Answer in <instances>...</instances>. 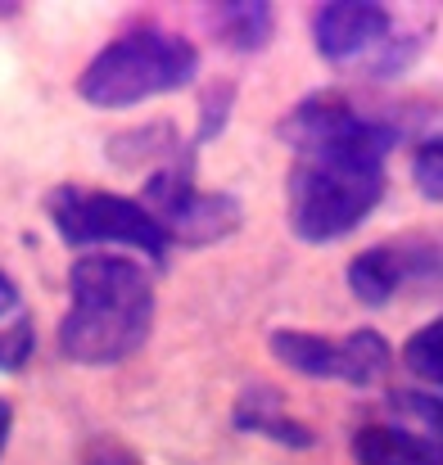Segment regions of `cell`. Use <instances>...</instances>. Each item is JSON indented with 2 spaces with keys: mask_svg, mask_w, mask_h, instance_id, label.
Here are the masks:
<instances>
[{
  "mask_svg": "<svg viewBox=\"0 0 443 465\" xmlns=\"http://www.w3.org/2000/svg\"><path fill=\"white\" fill-rule=\"evenodd\" d=\"M398 145V127L389 118L357 114L339 136L295 154L286 208L290 231L303 244H335L353 235L385 199L389 172L385 158Z\"/></svg>",
  "mask_w": 443,
  "mask_h": 465,
  "instance_id": "1",
  "label": "cell"
},
{
  "mask_svg": "<svg viewBox=\"0 0 443 465\" xmlns=\"http://www.w3.org/2000/svg\"><path fill=\"white\" fill-rule=\"evenodd\" d=\"M154 330V281L136 258L82 253L68 267V312L59 352L73 366H118L146 348Z\"/></svg>",
  "mask_w": 443,
  "mask_h": 465,
  "instance_id": "2",
  "label": "cell"
},
{
  "mask_svg": "<svg viewBox=\"0 0 443 465\" xmlns=\"http://www.w3.org/2000/svg\"><path fill=\"white\" fill-rule=\"evenodd\" d=\"M199 77V50L167 27L141 23L114 36L77 77V95L96 109H132L158 95L186 91Z\"/></svg>",
  "mask_w": 443,
  "mask_h": 465,
  "instance_id": "3",
  "label": "cell"
},
{
  "mask_svg": "<svg viewBox=\"0 0 443 465\" xmlns=\"http://www.w3.org/2000/svg\"><path fill=\"white\" fill-rule=\"evenodd\" d=\"M45 213L59 231L64 244L73 249H91V253H105V249H132L149 262H167V235L163 226L149 217V208L141 199H127V194H114V190H91V185H77V181H64L45 194Z\"/></svg>",
  "mask_w": 443,
  "mask_h": 465,
  "instance_id": "4",
  "label": "cell"
},
{
  "mask_svg": "<svg viewBox=\"0 0 443 465\" xmlns=\"http://www.w3.org/2000/svg\"><path fill=\"white\" fill-rule=\"evenodd\" d=\"M141 203L149 208V217L163 226L167 244H181V249L217 244V240L236 235L240 222H245V208H240L236 194L195 185V145L186 154H176L172 163L149 172Z\"/></svg>",
  "mask_w": 443,
  "mask_h": 465,
  "instance_id": "5",
  "label": "cell"
},
{
  "mask_svg": "<svg viewBox=\"0 0 443 465\" xmlns=\"http://www.w3.org/2000/svg\"><path fill=\"white\" fill-rule=\"evenodd\" d=\"M394 36V14L376 0H330L312 14V45L326 64H371L376 50Z\"/></svg>",
  "mask_w": 443,
  "mask_h": 465,
  "instance_id": "6",
  "label": "cell"
},
{
  "mask_svg": "<svg viewBox=\"0 0 443 465\" xmlns=\"http://www.w3.org/2000/svg\"><path fill=\"white\" fill-rule=\"evenodd\" d=\"M231 425H236L240 434H258V439L281 443V448H295V452L317 448V434L286 411V398H281L277 389H267V384H254V389H245V393L236 398Z\"/></svg>",
  "mask_w": 443,
  "mask_h": 465,
  "instance_id": "7",
  "label": "cell"
},
{
  "mask_svg": "<svg viewBox=\"0 0 443 465\" xmlns=\"http://www.w3.org/2000/svg\"><path fill=\"white\" fill-rule=\"evenodd\" d=\"M267 348H272V357L281 366H290L303 380H344V348H339V339L281 325V330H272Z\"/></svg>",
  "mask_w": 443,
  "mask_h": 465,
  "instance_id": "8",
  "label": "cell"
},
{
  "mask_svg": "<svg viewBox=\"0 0 443 465\" xmlns=\"http://www.w3.org/2000/svg\"><path fill=\"white\" fill-rule=\"evenodd\" d=\"M213 36L236 54H258L277 32V9L267 0H222L208 9Z\"/></svg>",
  "mask_w": 443,
  "mask_h": 465,
  "instance_id": "9",
  "label": "cell"
},
{
  "mask_svg": "<svg viewBox=\"0 0 443 465\" xmlns=\"http://www.w3.org/2000/svg\"><path fill=\"white\" fill-rule=\"evenodd\" d=\"M385 416L403 425L408 434L421 439L430 465H443V393H421V389H394L385 398Z\"/></svg>",
  "mask_w": 443,
  "mask_h": 465,
  "instance_id": "10",
  "label": "cell"
},
{
  "mask_svg": "<svg viewBox=\"0 0 443 465\" xmlns=\"http://www.w3.org/2000/svg\"><path fill=\"white\" fill-rule=\"evenodd\" d=\"M353 461L357 465H430L426 448L417 434H408L403 425L385 420H367L353 434Z\"/></svg>",
  "mask_w": 443,
  "mask_h": 465,
  "instance_id": "11",
  "label": "cell"
},
{
  "mask_svg": "<svg viewBox=\"0 0 443 465\" xmlns=\"http://www.w3.org/2000/svg\"><path fill=\"white\" fill-rule=\"evenodd\" d=\"M186 150L190 145L176 136L172 123H146V127L109 136V163H118V167H163Z\"/></svg>",
  "mask_w": 443,
  "mask_h": 465,
  "instance_id": "12",
  "label": "cell"
},
{
  "mask_svg": "<svg viewBox=\"0 0 443 465\" xmlns=\"http://www.w3.org/2000/svg\"><path fill=\"white\" fill-rule=\"evenodd\" d=\"M339 348H344V380H339V384L371 389V384H380V380L389 375V366H394V348H389V339H385L380 330H371V325L344 334Z\"/></svg>",
  "mask_w": 443,
  "mask_h": 465,
  "instance_id": "13",
  "label": "cell"
},
{
  "mask_svg": "<svg viewBox=\"0 0 443 465\" xmlns=\"http://www.w3.org/2000/svg\"><path fill=\"white\" fill-rule=\"evenodd\" d=\"M348 290H353V299L367 303V308H385V303L403 290L398 267H394V258H389V244L362 249V253L348 262Z\"/></svg>",
  "mask_w": 443,
  "mask_h": 465,
  "instance_id": "14",
  "label": "cell"
},
{
  "mask_svg": "<svg viewBox=\"0 0 443 465\" xmlns=\"http://www.w3.org/2000/svg\"><path fill=\"white\" fill-rule=\"evenodd\" d=\"M389 258L398 267V281H421V285H443V231L430 235H398L389 240Z\"/></svg>",
  "mask_w": 443,
  "mask_h": 465,
  "instance_id": "15",
  "label": "cell"
},
{
  "mask_svg": "<svg viewBox=\"0 0 443 465\" xmlns=\"http://www.w3.org/2000/svg\"><path fill=\"white\" fill-rule=\"evenodd\" d=\"M403 366L443 393V316L421 325V330H412V339L403 343Z\"/></svg>",
  "mask_w": 443,
  "mask_h": 465,
  "instance_id": "16",
  "label": "cell"
},
{
  "mask_svg": "<svg viewBox=\"0 0 443 465\" xmlns=\"http://www.w3.org/2000/svg\"><path fill=\"white\" fill-rule=\"evenodd\" d=\"M231 109H236V82H213L204 91V100H199V132H195L190 145L199 150V145L217 141L227 132V123H231Z\"/></svg>",
  "mask_w": 443,
  "mask_h": 465,
  "instance_id": "17",
  "label": "cell"
},
{
  "mask_svg": "<svg viewBox=\"0 0 443 465\" xmlns=\"http://www.w3.org/2000/svg\"><path fill=\"white\" fill-rule=\"evenodd\" d=\"M412 185L421 190V199L443 203V136H430L412 150Z\"/></svg>",
  "mask_w": 443,
  "mask_h": 465,
  "instance_id": "18",
  "label": "cell"
},
{
  "mask_svg": "<svg viewBox=\"0 0 443 465\" xmlns=\"http://www.w3.org/2000/svg\"><path fill=\"white\" fill-rule=\"evenodd\" d=\"M36 348V334H32V316H18L14 325L0 330V371H23L27 357Z\"/></svg>",
  "mask_w": 443,
  "mask_h": 465,
  "instance_id": "19",
  "label": "cell"
},
{
  "mask_svg": "<svg viewBox=\"0 0 443 465\" xmlns=\"http://www.w3.org/2000/svg\"><path fill=\"white\" fill-rule=\"evenodd\" d=\"M82 465H146L127 443H118V439H109V434H100V439H91L86 443V452H82Z\"/></svg>",
  "mask_w": 443,
  "mask_h": 465,
  "instance_id": "20",
  "label": "cell"
},
{
  "mask_svg": "<svg viewBox=\"0 0 443 465\" xmlns=\"http://www.w3.org/2000/svg\"><path fill=\"white\" fill-rule=\"evenodd\" d=\"M14 312H18V285L0 272V321H5V316H14Z\"/></svg>",
  "mask_w": 443,
  "mask_h": 465,
  "instance_id": "21",
  "label": "cell"
},
{
  "mask_svg": "<svg viewBox=\"0 0 443 465\" xmlns=\"http://www.w3.org/2000/svg\"><path fill=\"white\" fill-rule=\"evenodd\" d=\"M9 434H14V407L0 398V457H5V448H9Z\"/></svg>",
  "mask_w": 443,
  "mask_h": 465,
  "instance_id": "22",
  "label": "cell"
},
{
  "mask_svg": "<svg viewBox=\"0 0 443 465\" xmlns=\"http://www.w3.org/2000/svg\"><path fill=\"white\" fill-rule=\"evenodd\" d=\"M14 14V0H0V18H9Z\"/></svg>",
  "mask_w": 443,
  "mask_h": 465,
  "instance_id": "23",
  "label": "cell"
}]
</instances>
